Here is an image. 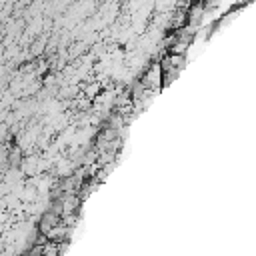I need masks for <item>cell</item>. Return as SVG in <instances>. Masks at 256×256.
Masks as SVG:
<instances>
[{"mask_svg": "<svg viewBox=\"0 0 256 256\" xmlns=\"http://www.w3.org/2000/svg\"><path fill=\"white\" fill-rule=\"evenodd\" d=\"M160 80H162V66H160V64H154V66H150V70L144 74L142 84L148 86V88H158V86H160Z\"/></svg>", "mask_w": 256, "mask_h": 256, "instance_id": "cell-1", "label": "cell"}]
</instances>
